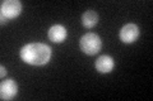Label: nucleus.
<instances>
[{
  "label": "nucleus",
  "mask_w": 153,
  "mask_h": 101,
  "mask_svg": "<svg viewBox=\"0 0 153 101\" xmlns=\"http://www.w3.org/2000/svg\"><path fill=\"white\" fill-rule=\"evenodd\" d=\"M139 28H138L137 24L134 23H129V24H125L121 29H120V33H119V38L123 43H133L138 39L139 37Z\"/></svg>",
  "instance_id": "nucleus-4"
},
{
  "label": "nucleus",
  "mask_w": 153,
  "mask_h": 101,
  "mask_svg": "<svg viewBox=\"0 0 153 101\" xmlns=\"http://www.w3.org/2000/svg\"><path fill=\"white\" fill-rule=\"evenodd\" d=\"M0 70H1V72H0V77H4V76L7 75V68L1 65V66H0Z\"/></svg>",
  "instance_id": "nucleus-9"
},
{
  "label": "nucleus",
  "mask_w": 153,
  "mask_h": 101,
  "mask_svg": "<svg viewBox=\"0 0 153 101\" xmlns=\"http://www.w3.org/2000/svg\"><path fill=\"white\" fill-rule=\"evenodd\" d=\"M22 12V4L18 0H4L0 5V19L1 24L9 19L17 18Z\"/></svg>",
  "instance_id": "nucleus-3"
},
{
  "label": "nucleus",
  "mask_w": 153,
  "mask_h": 101,
  "mask_svg": "<svg viewBox=\"0 0 153 101\" xmlns=\"http://www.w3.org/2000/svg\"><path fill=\"white\" fill-rule=\"evenodd\" d=\"M98 23V14L94 10H87L82 15V24L85 28H93Z\"/></svg>",
  "instance_id": "nucleus-8"
},
{
  "label": "nucleus",
  "mask_w": 153,
  "mask_h": 101,
  "mask_svg": "<svg viewBox=\"0 0 153 101\" xmlns=\"http://www.w3.org/2000/svg\"><path fill=\"white\" fill-rule=\"evenodd\" d=\"M101 46H102L101 38H100V36L96 34V33H87L79 41L80 51L88 56H93L97 52H100Z\"/></svg>",
  "instance_id": "nucleus-2"
},
{
  "label": "nucleus",
  "mask_w": 153,
  "mask_h": 101,
  "mask_svg": "<svg viewBox=\"0 0 153 101\" xmlns=\"http://www.w3.org/2000/svg\"><path fill=\"white\" fill-rule=\"evenodd\" d=\"M66 36H68V31H66V28L64 25H61V24H55V25H52L49 29V32H47L49 39L54 43L64 42Z\"/></svg>",
  "instance_id": "nucleus-6"
},
{
  "label": "nucleus",
  "mask_w": 153,
  "mask_h": 101,
  "mask_svg": "<svg viewBox=\"0 0 153 101\" xmlns=\"http://www.w3.org/2000/svg\"><path fill=\"white\" fill-rule=\"evenodd\" d=\"M114 60L111 58L110 56L105 54V56H100L97 61H96L94 63V67L96 70H97L100 73H108V72H111L112 68H114Z\"/></svg>",
  "instance_id": "nucleus-7"
},
{
  "label": "nucleus",
  "mask_w": 153,
  "mask_h": 101,
  "mask_svg": "<svg viewBox=\"0 0 153 101\" xmlns=\"http://www.w3.org/2000/svg\"><path fill=\"white\" fill-rule=\"evenodd\" d=\"M18 92V85L14 80H5L0 84V99L12 100Z\"/></svg>",
  "instance_id": "nucleus-5"
},
{
  "label": "nucleus",
  "mask_w": 153,
  "mask_h": 101,
  "mask_svg": "<svg viewBox=\"0 0 153 101\" xmlns=\"http://www.w3.org/2000/svg\"><path fill=\"white\" fill-rule=\"evenodd\" d=\"M19 56L23 62L32 66H44L51 58V48L45 43H28L22 47Z\"/></svg>",
  "instance_id": "nucleus-1"
}]
</instances>
